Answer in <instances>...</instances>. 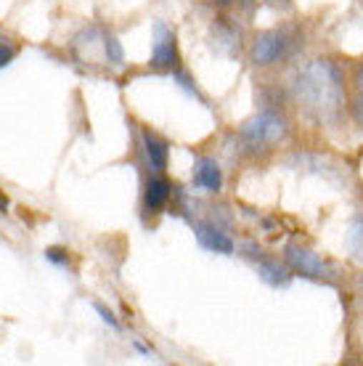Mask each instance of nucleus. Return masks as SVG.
Segmentation results:
<instances>
[{
    "mask_svg": "<svg viewBox=\"0 0 363 366\" xmlns=\"http://www.w3.org/2000/svg\"><path fill=\"white\" fill-rule=\"evenodd\" d=\"M292 93L305 114L316 119H334L345 99L342 74L327 59H313L294 74Z\"/></svg>",
    "mask_w": 363,
    "mask_h": 366,
    "instance_id": "f257e3e1",
    "label": "nucleus"
},
{
    "mask_svg": "<svg viewBox=\"0 0 363 366\" xmlns=\"http://www.w3.org/2000/svg\"><path fill=\"white\" fill-rule=\"evenodd\" d=\"M242 138L249 141L252 147H268V144H279L287 138V119L276 112H260L249 117L242 125Z\"/></svg>",
    "mask_w": 363,
    "mask_h": 366,
    "instance_id": "f03ea898",
    "label": "nucleus"
},
{
    "mask_svg": "<svg viewBox=\"0 0 363 366\" xmlns=\"http://www.w3.org/2000/svg\"><path fill=\"white\" fill-rule=\"evenodd\" d=\"M284 260L294 274L305 276V279H316V282H332L337 276L334 266L327 263L324 257H318L316 252L300 247V244H287L284 249Z\"/></svg>",
    "mask_w": 363,
    "mask_h": 366,
    "instance_id": "7ed1b4c3",
    "label": "nucleus"
},
{
    "mask_svg": "<svg viewBox=\"0 0 363 366\" xmlns=\"http://www.w3.org/2000/svg\"><path fill=\"white\" fill-rule=\"evenodd\" d=\"M292 46V35L287 29H268V32H260V35L252 40V48H249V59H252L254 66H271L276 61H282L287 51Z\"/></svg>",
    "mask_w": 363,
    "mask_h": 366,
    "instance_id": "20e7f679",
    "label": "nucleus"
},
{
    "mask_svg": "<svg viewBox=\"0 0 363 366\" xmlns=\"http://www.w3.org/2000/svg\"><path fill=\"white\" fill-rule=\"evenodd\" d=\"M149 66L154 72H175V66H178L175 32L164 27L162 21H154V48H151V61H149Z\"/></svg>",
    "mask_w": 363,
    "mask_h": 366,
    "instance_id": "39448f33",
    "label": "nucleus"
},
{
    "mask_svg": "<svg viewBox=\"0 0 363 366\" xmlns=\"http://www.w3.org/2000/svg\"><path fill=\"white\" fill-rule=\"evenodd\" d=\"M194 234H197V242H199L207 252L234 255V249H237L234 239L228 237L226 231H220L218 226H212V223H197V226H194Z\"/></svg>",
    "mask_w": 363,
    "mask_h": 366,
    "instance_id": "423d86ee",
    "label": "nucleus"
},
{
    "mask_svg": "<svg viewBox=\"0 0 363 366\" xmlns=\"http://www.w3.org/2000/svg\"><path fill=\"white\" fill-rule=\"evenodd\" d=\"M141 144H144V157H146V165L151 173H164L167 167V159H170V147L167 141L159 138L151 130H144L141 133Z\"/></svg>",
    "mask_w": 363,
    "mask_h": 366,
    "instance_id": "0eeeda50",
    "label": "nucleus"
},
{
    "mask_svg": "<svg viewBox=\"0 0 363 366\" xmlns=\"http://www.w3.org/2000/svg\"><path fill=\"white\" fill-rule=\"evenodd\" d=\"M191 178H194V186H197V189L209 192V194L220 192V186H223V173H220L218 162H215L212 157H199V159L194 162Z\"/></svg>",
    "mask_w": 363,
    "mask_h": 366,
    "instance_id": "6e6552de",
    "label": "nucleus"
},
{
    "mask_svg": "<svg viewBox=\"0 0 363 366\" xmlns=\"http://www.w3.org/2000/svg\"><path fill=\"white\" fill-rule=\"evenodd\" d=\"M170 194H173V183L170 181H164L162 175L149 178L146 186H144V210L146 212H159L164 204H167Z\"/></svg>",
    "mask_w": 363,
    "mask_h": 366,
    "instance_id": "1a4fd4ad",
    "label": "nucleus"
},
{
    "mask_svg": "<svg viewBox=\"0 0 363 366\" xmlns=\"http://www.w3.org/2000/svg\"><path fill=\"white\" fill-rule=\"evenodd\" d=\"M257 271H260V279L271 287H287L292 282V274L284 266H279L276 260H263Z\"/></svg>",
    "mask_w": 363,
    "mask_h": 366,
    "instance_id": "9d476101",
    "label": "nucleus"
},
{
    "mask_svg": "<svg viewBox=\"0 0 363 366\" xmlns=\"http://www.w3.org/2000/svg\"><path fill=\"white\" fill-rule=\"evenodd\" d=\"M350 247H353L355 260L363 263V218H355L350 226Z\"/></svg>",
    "mask_w": 363,
    "mask_h": 366,
    "instance_id": "9b49d317",
    "label": "nucleus"
},
{
    "mask_svg": "<svg viewBox=\"0 0 363 366\" xmlns=\"http://www.w3.org/2000/svg\"><path fill=\"white\" fill-rule=\"evenodd\" d=\"M104 54H106V59H109L111 64H119L122 61V46H119V40L114 35H109L106 40H104Z\"/></svg>",
    "mask_w": 363,
    "mask_h": 366,
    "instance_id": "f8f14e48",
    "label": "nucleus"
},
{
    "mask_svg": "<svg viewBox=\"0 0 363 366\" xmlns=\"http://www.w3.org/2000/svg\"><path fill=\"white\" fill-rule=\"evenodd\" d=\"M46 260L48 263H54V266H61V268L69 266V255H66V249H61V247H48Z\"/></svg>",
    "mask_w": 363,
    "mask_h": 366,
    "instance_id": "ddd939ff",
    "label": "nucleus"
},
{
    "mask_svg": "<svg viewBox=\"0 0 363 366\" xmlns=\"http://www.w3.org/2000/svg\"><path fill=\"white\" fill-rule=\"evenodd\" d=\"M93 308H96V313L101 316V321H104V324H109L111 330H119V321L114 319V313H111L106 305H101V302H93Z\"/></svg>",
    "mask_w": 363,
    "mask_h": 366,
    "instance_id": "4468645a",
    "label": "nucleus"
},
{
    "mask_svg": "<svg viewBox=\"0 0 363 366\" xmlns=\"http://www.w3.org/2000/svg\"><path fill=\"white\" fill-rule=\"evenodd\" d=\"M16 59V48L9 46V43H3L0 40V69H6V66H11V61Z\"/></svg>",
    "mask_w": 363,
    "mask_h": 366,
    "instance_id": "2eb2a0df",
    "label": "nucleus"
},
{
    "mask_svg": "<svg viewBox=\"0 0 363 366\" xmlns=\"http://www.w3.org/2000/svg\"><path fill=\"white\" fill-rule=\"evenodd\" d=\"M350 114H353L355 125H361V130H363V99H355L353 104H350Z\"/></svg>",
    "mask_w": 363,
    "mask_h": 366,
    "instance_id": "dca6fc26",
    "label": "nucleus"
},
{
    "mask_svg": "<svg viewBox=\"0 0 363 366\" xmlns=\"http://www.w3.org/2000/svg\"><path fill=\"white\" fill-rule=\"evenodd\" d=\"M271 6H279V9H289V0H268Z\"/></svg>",
    "mask_w": 363,
    "mask_h": 366,
    "instance_id": "f3484780",
    "label": "nucleus"
},
{
    "mask_svg": "<svg viewBox=\"0 0 363 366\" xmlns=\"http://www.w3.org/2000/svg\"><path fill=\"white\" fill-rule=\"evenodd\" d=\"M209 3H215V6H220V9H226V6L237 3V0H209Z\"/></svg>",
    "mask_w": 363,
    "mask_h": 366,
    "instance_id": "a211bd4d",
    "label": "nucleus"
},
{
    "mask_svg": "<svg viewBox=\"0 0 363 366\" xmlns=\"http://www.w3.org/2000/svg\"><path fill=\"white\" fill-rule=\"evenodd\" d=\"M6 210H9V199L0 194V212H6Z\"/></svg>",
    "mask_w": 363,
    "mask_h": 366,
    "instance_id": "6ab92c4d",
    "label": "nucleus"
},
{
    "mask_svg": "<svg viewBox=\"0 0 363 366\" xmlns=\"http://www.w3.org/2000/svg\"><path fill=\"white\" fill-rule=\"evenodd\" d=\"M358 88H361V93H363V66H361V72H358Z\"/></svg>",
    "mask_w": 363,
    "mask_h": 366,
    "instance_id": "aec40b11",
    "label": "nucleus"
}]
</instances>
